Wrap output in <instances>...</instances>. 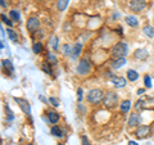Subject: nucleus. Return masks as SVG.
Masks as SVG:
<instances>
[{
	"label": "nucleus",
	"instance_id": "39448f33",
	"mask_svg": "<svg viewBox=\"0 0 154 145\" xmlns=\"http://www.w3.org/2000/svg\"><path fill=\"white\" fill-rule=\"evenodd\" d=\"M128 7L132 12L139 13V12H141V11L145 9L146 3H145V0H131L130 4H128Z\"/></svg>",
	"mask_w": 154,
	"mask_h": 145
},
{
	"label": "nucleus",
	"instance_id": "0eeeda50",
	"mask_svg": "<svg viewBox=\"0 0 154 145\" xmlns=\"http://www.w3.org/2000/svg\"><path fill=\"white\" fill-rule=\"evenodd\" d=\"M14 100L17 101V104L19 105V108L22 109V112H23V113H26L27 116H30V114H31V107H30V104H28V101H27V100L21 99V98H14Z\"/></svg>",
	"mask_w": 154,
	"mask_h": 145
},
{
	"label": "nucleus",
	"instance_id": "79ce46f5",
	"mask_svg": "<svg viewBox=\"0 0 154 145\" xmlns=\"http://www.w3.org/2000/svg\"><path fill=\"white\" fill-rule=\"evenodd\" d=\"M27 145H33V144H27Z\"/></svg>",
	"mask_w": 154,
	"mask_h": 145
},
{
	"label": "nucleus",
	"instance_id": "aec40b11",
	"mask_svg": "<svg viewBox=\"0 0 154 145\" xmlns=\"http://www.w3.org/2000/svg\"><path fill=\"white\" fill-rule=\"evenodd\" d=\"M68 3H69V0H58L57 2V9L59 12H63L67 8V5H68Z\"/></svg>",
	"mask_w": 154,
	"mask_h": 145
},
{
	"label": "nucleus",
	"instance_id": "4468645a",
	"mask_svg": "<svg viewBox=\"0 0 154 145\" xmlns=\"http://www.w3.org/2000/svg\"><path fill=\"white\" fill-rule=\"evenodd\" d=\"M125 64H126V59H125V58H117V59H114L112 62V67L114 69L121 68V67H123Z\"/></svg>",
	"mask_w": 154,
	"mask_h": 145
},
{
	"label": "nucleus",
	"instance_id": "a19ab883",
	"mask_svg": "<svg viewBox=\"0 0 154 145\" xmlns=\"http://www.w3.org/2000/svg\"><path fill=\"white\" fill-rule=\"evenodd\" d=\"M37 2H42V0H37Z\"/></svg>",
	"mask_w": 154,
	"mask_h": 145
},
{
	"label": "nucleus",
	"instance_id": "c85d7f7f",
	"mask_svg": "<svg viewBox=\"0 0 154 145\" xmlns=\"http://www.w3.org/2000/svg\"><path fill=\"white\" fill-rule=\"evenodd\" d=\"M41 69L45 72V73H48V75H51V68H50V63H44L42 64V67H41Z\"/></svg>",
	"mask_w": 154,
	"mask_h": 145
},
{
	"label": "nucleus",
	"instance_id": "6ab92c4d",
	"mask_svg": "<svg viewBox=\"0 0 154 145\" xmlns=\"http://www.w3.org/2000/svg\"><path fill=\"white\" fill-rule=\"evenodd\" d=\"M2 64H3V67L5 69H8V72L9 73H12V72H14V66H13V63L9 59H3L2 60Z\"/></svg>",
	"mask_w": 154,
	"mask_h": 145
},
{
	"label": "nucleus",
	"instance_id": "dca6fc26",
	"mask_svg": "<svg viewBox=\"0 0 154 145\" xmlns=\"http://www.w3.org/2000/svg\"><path fill=\"white\" fill-rule=\"evenodd\" d=\"M49 44H50V46H51V49L57 51V50H58V46H59V39H58V36L53 35V36L49 39Z\"/></svg>",
	"mask_w": 154,
	"mask_h": 145
},
{
	"label": "nucleus",
	"instance_id": "cd10ccee",
	"mask_svg": "<svg viewBox=\"0 0 154 145\" xmlns=\"http://www.w3.org/2000/svg\"><path fill=\"white\" fill-rule=\"evenodd\" d=\"M144 85H145V88H148V89L152 88V79H150V76L149 75L144 76Z\"/></svg>",
	"mask_w": 154,
	"mask_h": 145
},
{
	"label": "nucleus",
	"instance_id": "423d86ee",
	"mask_svg": "<svg viewBox=\"0 0 154 145\" xmlns=\"http://www.w3.org/2000/svg\"><path fill=\"white\" fill-rule=\"evenodd\" d=\"M26 26H27V30L30 32H35L38 30V27H40V19L36 18V17H30L27 23H26Z\"/></svg>",
	"mask_w": 154,
	"mask_h": 145
},
{
	"label": "nucleus",
	"instance_id": "a878e982",
	"mask_svg": "<svg viewBox=\"0 0 154 145\" xmlns=\"http://www.w3.org/2000/svg\"><path fill=\"white\" fill-rule=\"evenodd\" d=\"M81 50H82V45H81V44H76L73 46V54H72V55H73L75 58L79 57L81 54Z\"/></svg>",
	"mask_w": 154,
	"mask_h": 145
},
{
	"label": "nucleus",
	"instance_id": "f03ea898",
	"mask_svg": "<svg viewBox=\"0 0 154 145\" xmlns=\"http://www.w3.org/2000/svg\"><path fill=\"white\" fill-rule=\"evenodd\" d=\"M104 99V93L100 89H91L88 94V101L91 104H99Z\"/></svg>",
	"mask_w": 154,
	"mask_h": 145
},
{
	"label": "nucleus",
	"instance_id": "6e6552de",
	"mask_svg": "<svg viewBox=\"0 0 154 145\" xmlns=\"http://www.w3.org/2000/svg\"><path fill=\"white\" fill-rule=\"evenodd\" d=\"M149 132H150V128H149L148 126H145V125H141V126H139V128L136 130V132H135V136H136L137 139H145Z\"/></svg>",
	"mask_w": 154,
	"mask_h": 145
},
{
	"label": "nucleus",
	"instance_id": "c9c22d12",
	"mask_svg": "<svg viewBox=\"0 0 154 145\" xmlns=\"http://www.w3.org/2000/svg\"><path fill=\"white\" fill-rule=\"evenodd\" d=\"M144 93H145V90L144 89H137V95H143Z\"/></svg>",
	"mask_w": 154,
	"mask_h": 145
},
{
	"label": "nucleus",
	"instance_id": "e433bc0d",
	"mask_svg": "<svg viewBox=\"0 0 154 145\" xmlns=\"http://www.w3.org/2000/svg\"><path fill=\"white\" fill-rule=\"evenodd\" d=\"M128 145H139L136 141H134V140H130L128 141Z\"/></svg>",
	"mask_w": 154,
	"mask_h": 145
},
{
	"label": "nucleus",
	"instance_id": "4be33fe9",
	"mask_svg": "<svg viewBox=\"0 0 154 145\" xmlns=\"http://www.w3.org/2000/svg\"><path fill=\"white\" fill-rule=\"evenodd\" d=\"M46 58H48V63H50L53 66H55L58 63V59H57V57L53 54L51 51H48V54H46Z\"/></svg>",
	"mask_w": 154,
	"mask_h": 145
},
{
	"label": "nucleus",
	"instance_id": "ea45409f",
	"mask_svg": "<svg viewBox=\"0 0 154 145\" xmlns=\"http://www.w3.org/2000/svg\"><path fill=\"white\" fill-rule=\"evenodd\" d=\"M58 145H64V144H58Z\"/></svg>",
	"mask_w": 154,
	"mask_h": 145
},
{
	"label": "nucleus",
	"instance_id": "7ed1b4c3",
	"mask_svg": "<svg viewBox=\"0 0 154 145\" xmlns=\"http://www.w3.org/2000/svg\"><path fill=\"white\" fill-rule=\"evenodd\" d=\"M103 103L107 108H114L118 103V95L116 93H113V91H108V93L104 94Z\"/></svg>",
	"mask_w": 154,
	"mask_h": 145
},
{
	"label": "nucleus",
	"instance_id": "f704fd0d",
	"mask_svg": "<svg viewBox=\"0 0 154 145\" xmlns=\"http://www.w3.org/2000/svg\"><path fill=\"white\" fill-rule=\"evenodd\" d=\"M81 141H82V145H91L90 141H89V139L86 137V136H82V137H81Z\"/></svg>",
	"mask_w": 154,
	"mask_h": 145
},
{
	"label": "nucleus",
	"instance_id": "5701e85b",
	"mask_svg": "<svg viewBox=\"0 0 154 145\" xmlns=\"http://www.w3.org/2000/svg\"><path fill=\"white\" fill-rule=\"evenodd\" d=\"M143 32L145 33V35L148 36V37H154V28L152 27V26H145L143 28Z\"/></svg>",
	"mask_w": 154,
	"mask_h": 145
},
{
	"label": "nucleus",
	"instance_id": "ddd939ff",
	"mask_svg": "<svg viewBox=\"0 0 154 145\" xmlns=\"http://www.w3.org/2000/svg\"><path fill=\"white\" fill-rule=\"evenodd\" d=\"M50 132H51V135H53V136H55V137H63V136H64V132H63V130H62L59 126H57V125H54V126L51 127Z\"/></svg>",
	"mask_w": 154,
	"mask_h": 145
},
{
	"label": "nucleus",
	"instance_id": "bb28decb",
	"mask_svg": "<svg viewBox=\"0 0 154 145\" xmlns=\"http://www.w3.org/2000/svg\"><path fill=\"white\" fill-rule=\"evenodd\" d=\"M41 50H42L41 42H36V44H33V46H32V51L35 53V54H38V53H41Z\"/></svg>",
	"mask_w": 154,
	"mask_h": 145
},
{
	"label": "nucleus",
	"instance_id": "1a4fd4ad",
	"mask_svg": "<svg viewBox=\"0 0 154 145\" xmlns=\"http://www.w3.org/2000/svg\"><path fill=\"white\" fill-rule=\"evenodd\" d=\"M110 81L113 82V85L116 86V88H118V89H122V88H125L126 86V79H123V77H121V76H112L110 77Z\"/></svg>",
	"mask_w": 154,
	"mask_h": 145
},
{
	"label": "nucleus",
	"instance_id": "c756f323",
	"mask_svg": "<svg viewBox=\"0 0 154 145\" xmlns=\"http://www.w3.org/2000/svg\"><path fill=\"white\" fill-rule=\"evenodd\" d=\"M2 19H3V22L5 23V25H8L9 27H12V26H13L12 21H11V19H9V18H8L7 16H5V14H2Z\"/></svg>",
	"mask_w": 154,
	"mask_h": 145
},
{
	"label": "nucleus",
	"instance_id": "58836bf2",
	"mask_svg": "<svg viewBox=\"0 0 154 145\" xmlns=\"http://www.w3.org/2000/svg\"><path fill=\"white\" fill-rule=\"evenodd\" d=\"M0 3H2V7H3V8L5 7V3H4V0H2V2H0Z\"/></svg>",
	"mask_w": 154,
	"mask_h": 145
},
{
	"label": "nucleus",
	"instance_id": "412c9836",
	"mask_svg": "<svg viewBox=\"0 0 154 145\" xmlns=\"http://www.w3.org/2000/svg\"><path fill=\"white\" fill-rule=\"evenodd\" d=\"M9 16H11L12 21H16V22L21 21V14H19V12L16 11V9H12V11L9 12Z\"/></svg>",
	"mask_w": 154,
	"mask_h": 145
},
{
	"label": "nucleus",
	"instance_id": "72a5a7b5",
	"mask_svg": "<svg viewBox=\"0 0 154 145\" xmlns=\"http://www.w3.org/2000/svg\"><path fill=\"white\" fill-rule=\"evenodd\" d=\"M77 96H79V103H81L82 101V89H79L77 90Z\"/></svg>",
	"mask_w": 154,
	"mask_h": 145
},
{
	"label": "nucleus",
	"instance_id": "2f4dec72",
	"mask_svg": "<svg viewBox=\"0 0 154 145\" xmlns=\"http://www.w3.org/2000/svg\"><path fill=\"white\" fill-rule=\"evenodd\" d=\"M5 109H7V113H8V119H9V121H12V119L14 118V116H13V113H12V110L9 109L8 105H5Z\"/></svg>",
	"mask_w": 154,
	"mask_h": 145
},
{
	"label": "nucleus",
	"instance_id": "b1692460",
	"mask_svg": "<svg viewBox=\"0 0 154 145\" xmlns=\"http://www.w3.org/2000/svg\"><path fill=\"white\" fill-rule=\"evenodd\" d=\"M62 50H63V54H64V55H72V54H73V48H72L69 44L63 45Z\"/></svg>",
	"mask_w": 154,
	"mask_h": 145
},
{
	"label": "nucleus",
	"instance_id": "20e7f679",
	"mask_svg": "<svg viewBox=\"0 0 154 145\" xmlns=\"http://www.w3.org/2000/svg\"><path fill=\"white\" fill-rule=\"evenodd\" d=\"M91 71V64H90V60L88 59H81L77 64V73L81 75V76H85V75H89Z\"/></svg>",
	"mask_w": 154,
	"mask_h": 145
},
{
	"label": "nucleus",
	"instance_id": "2eb2a0df",
	"mask_svg": "<svg viewBox=\"0 0 154 145\" xmlns=\"http://www.w3.org/2000/svg\"><path fill=\"white\" fill-rule=\"evenodd\" d=\"M125 21H126V23L130 27H136L139 25V21L135 16H127L126 18H125Z\"/></svg>",
	"mask_w": 154,
	"mask_h": 145
},
{
	"label": "nucleus",
	"instance_id": "393cba45",
	"mask_svg": "<svg viewBox=\"0 0 154 145\" xmlns=\"http://www.w3.org/2000/svg\"><path fill=\"white\" fill-rule=\"evenodd\" d=\"M7 31H8V36H9V39H11L13 42H17V41H18V35L16 33V31L12 30V28H9V30H7Z\"/></svg>",
	"mask_w": 154,
	"mask_h": 145
},
{
	"label": "nucleus",
	"instance_id": "a211bd4d",
	"mask_svg": "<svg viewBox=\"0 0 154 145\" xmlns=\"http://www.w3.org/2000/svg\"><path fill=\"white\" fill-rule=\"evenodd\" d=\"M130 108H131V100H125L119 105V109H121L122 113H128Z\"/></svg>",
	"mask_w": 154,
	"mask_h": 145
},
{
	"label": "nucleus",
	"instance_id": "f3484780",
	"mask_svg": "<svg viewBox=\"0 0 154 145\" xmlns=\"http://www.w3.org/2000/svg\"><path fill=\"white\" fill-rule=\"evenodd\" d=\"M126 76H127V79H128V81H131V82H134V81H136L137 79H139V73L135 69H128L127 72H126Z\"/></svg>",
	"mask_w": 154,
	"mask_h": 145
},
{
	"label": "nucleus",
	"instance_id": "f8f14e48",
	"mask_svg": "<svg viewBox=\"0 0 154 145\" xmlns=\"http://www.w3.org/2000/svg\"><path fill=\"white\" fill-rule=\"evenodd\" d=\"M48 121L51 123V125H57L58 121H59V114L54 110H50L49 113H48Z\"/></svg>",
	"mask_w": 154,
	"mask_h": 145
},
{
	"label": "nucleus",
	"instance_id": "f257e3e1",
	"mask_svg": "<svg viewBox=\"0 0 154 145\" xmlns=\"http://www.w3.org/2000/svg\"><path fill=\"white\" fill-rule=\"evenodd\" d=\"M128 53V45L126 42H118V44H116L112 50H110V55H112L114 59H117V58H125L127 55Z\"/></svg>",
	"mask_w": 154,
	"mask_h": 145
},
{
	"label": "nucleus",
	"instance_id": "9d476101",
	"mask_svg": "<svg viewBox=\"0 0 154 145\" xmlns=\"http://www.w3.org/2000/svg\"><path fill=\"white\" fill-rule=\"evenodd\" d=\"M134 57L140 60H146L149 57V51L146 49H136L134 51Z\"/></svg>",
	"mask_w": 154,
	"mask_h": 145
},
{
	"label": "nucleus",
	"instance_id": "4c0bfd02",
	"mask_svg": "<svg viewBox=\"0 0 154 145\" xmlns=\"http://www.w3.org/2000/svg\"><path fill=\"white\" fill-rule=\"evenodd\" d=\"M40 100H42V101H45V103H46V99H45L42 95H40Z\"/></svg>",
	"mask_w": 154,
	"mask_h": 145
},
{
	"label": "nucleus",
	"instance_id": "9b49d317",
	"mask_svg": "<svg viewBox=\"0 0 154 145\" xmlns=\"http://www.w3.org/2000/svg\"><path fill=\"white\" fill-rule=\"evenodd\" d=\"M139 123H141V117L139 113H132L131 116H130L128 118V126H137Z\"/></svg>",
	"mask_w": 154,
	"mask_h": 145
},
{
	"label": "nucleus",
	"instance_id": "473e14b6",
	"mask_svg": "<svg viewBox=\"0 0 154 145\" xmlns=\"http://www.w3.org/2000/svg\"><path fill=\"white\" fill-rule=\"evenodd\" d=\"M49 101L51 103V105H54V107H58V105H59V100L55 99V98H49Z\"/></svg>",
	"mask_w": 154,
	"mask_h": 145
},
{
	"label": "nucleus",
	"instance_id": "7c9ffc66",
	"mask_svg": "<svg viewBox=\"0 0 154 145\" xmlns=\"http://www.w3.org/2000/svg\"><path fill=\"white\" fill-rule=\"evenodd\" d=\"M144 108V100H137V103L135 104V109L136 110H141Z\"/></svg>",
	"mask_w": 154,
	"mask_h": 145
}]
</instances>
